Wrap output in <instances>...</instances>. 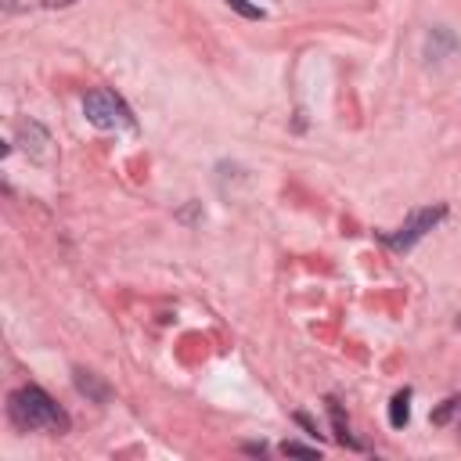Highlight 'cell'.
I'll list each match as a JSON object with an SVG mask.
<instances>
[{
    "instance_id": "cell-3",
    "label": "cell",
    "mask_w": 461,
    "mask_h": 461,
    "mask_svg": "<svg viewBox=\"0 0 461 461\" xmlns=\"http://www.w3.org/2000/svg\"><path fill=\"white\" fill-rule=\"evenodd\" d=\"M439 216H443V209H421V212H414V216L403 223V230L389 238V245H393V249H411L425 230H432V223H436Z\"/></svg>"
},
{
    "instance_id": "cell-1",
    "label": "cell",
    "mask_w": 461,
    "mask_h": 461,
    "mask_svg": "<svg viewBox=\"0 0 461 461\" xmlns=\"http://www.w3.org/2000/svg\"><path fill=\"white\" fill-rule=\"evenodd\" d=\"M11 418L22 429H65L68 425L61 407L40 385H22L11 393Z\"/></svg>"
},
{
    "instance_id": "cell-4",
    "label": "cell",
    "mask_w": 461,
    "mask_h": 461,
    "mask_svg": "<svg viewBox=\"0 0 461 461\" xmlns=\"http://www.w3.org/2000/svg\"><path fill=\"white\" fill-rule=\"evenodd\" d=\"M407 400H411V393L403 389V393H396V396H393V403H389V421H393L396 429H403V425H407V418H411Z\"/></svg>"
},
{
    "instance_id": "cell-2",
    "label": "cell",
    "mask_w": 461,
    "mask_h": 461,
    "mask_svg": "<svg viewBox=\"0 0 461 461\" xmlns=\"http://www.w3.org/2000/svg\"><path fill=\"white\" fill-rule=\"evenodd\" d=\"M83 112L94 126L101 130H122V126H133V115L130 108L112 94V90H90L86 101H83Z\"/></svg>"
},
{
    "instance_id": "cell-5",
    "label": "cell",
    "mask_w": 461,
    "mask_h": 461,
    "mask_svg": "<svg viewBox=\"0 0 461 461\" xmlns=\"http://www.w3.org/2000/svg\"><path fill=\"white\" fill-rule=\"evenodd\" d=\"M227 4H234L245 18H263V11H259V7H252V4H245V0H227Z\"/></svg>"
},
{
    "instance_id": "cell-6",
    "label": "cell",
    "mask_w": 461,
    "mask_h": 461,
    "mask_svg": "<svg viewBox=\"0 0 461 461\" xmlns=\"http://www.w3.org/2000/svg\"><path fill=\"white\" fill-rule=\"evenodd\" d=\"M285 454H306V457H317V447H303V443H285Z\"/></svg>"
}]
</instances>
